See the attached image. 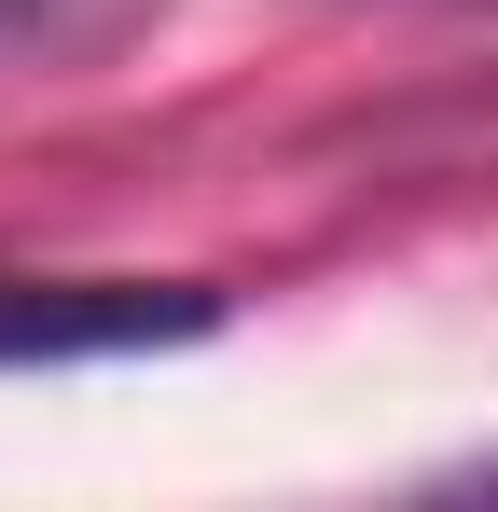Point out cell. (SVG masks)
<instances>
[{
  "label": "cell",
  "mask_w": 498,
  "mask_h": 512,
  "mask_svg": "<svg viewBox=\"0 0 498 512\" xmlns=\"http://www.w3.org/2000/svg\"><path fill=\"white\" fill-rule=\"evenodd\" d=\"M208 333V291H139V277H0V374L28 360H125V346Z\"/></svg>",
  "instance_id": "6da1fadb"
}]
</instances>
